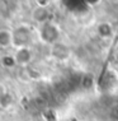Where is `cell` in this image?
<instances>
[{
    "label": "cell",
    "instance_id": "3",
    "mask_svg": "<svg viewBox=\"0 0 118 121\" xmlns=\"http://www.w3.org/2000/svg\"><path fill=\"white\" fill-rule=\"evenodd\" d=\"M52 56L58 59V60H65V59L69 57V55H70V51H69L67 46H65V45L62 43H55L53 46H52Z\"/></svg>",
    "mask_w": 118,
    "mask_h": 121
},
{
    "label": "cell",
    "instance_id": "2",
    "mask_svg": "<svg viewBox=\"0 0 118 121\" xmlns=\"http://www.w3.org/2000/svg\"><path fill=\"white\" fill-rule=\"evenodd\" d=\"M58 29L55 24L52 23H45L41 28V38L47 43H53L58 38Z\"/></svg>",
    "mask_w": 118,
    "mask_h": 121
},
{
    "label": "cell",
    "instance_id": "5",
    "mask_svg": "<svg viewBox=\"0 0 118 121\" xmlns=\"http://www.w3.org/2000/svg\"><path fill=\"white\" fill-rule=\"evenodd\" d=\"M48 15H50V13H48L47 8L46 6H37V8H34L33 13H32V17L36 22H38V23H47V19H48Z\"/></svg>",
    "mask_w": 118,
    "mask_h": 121
},
{
    "label": "cell",
    "instance_id": "11",
    "mask_svg": "<svg viewBox=\"0 0 118 121\" xmlns=\"http://www.w3.org/2000/svg\"><path fill=\"white\" fill-rule=\"evenodd\" d=\"M3 94H5V93H4V89H3V87L0 86V97H1Z\"/></svg>",
    "mask_w": 118,
    "mask_h": 121
},
{
    "label": "cell",
    "instance_id": "4",
    "mask_svg": "<svg viewBox=\"0 0 118 121\" xmlns=\"http://www.w3.org/2000/svg\"><path fill=\"white\" fill-rule=\"evenodd\" d=\"M15 63L19 64V65H25V64H28L29 61H31V59H32V52L31 50H29L28 47H22V48H19L18 52H17V55H15Z\"/></svg>",
    "mask_w": 118,
    "mask_h": 121
},
{
    "label": "cell",
    "instance_id": "7",
    "mask_svg": "<svg viewBox=\"0 0 118 121\" xmlns=\"http://www.w3.org/2000/svg\"><path fill=\"white\" fill-rule=\"evenodd\" d=\"M98 33H99L102 37H109L112 35V27L108 23H102L99 27H98Z\"/></svg>",
    "mask_w": 118,
    "mask_h": 121
},
{
    "label": "cell",
    "instance_id": "1",
    "mask_svg": "<svg viewBox=\"0 0 118 121\" xmlns=\"http://www.w3.org/2000/svg\"><path fill=\"white\" fill-rule=\"evenodd\" d=\"M31 31H29V28L24 27V26H22V27L17 28L14 32L12 33V38H13V43L17 45V46H20L22 47H25L29 43V41H31Z\"/></svg>",
    "mask_w": 118,
    "mask_h": 121
},
{
    "label": "cell",
    "instance_id": "8",
    "mask_svg": "<svg viewBox=\"0 0 118 121\" xmlns=\"http://www.w3.org/2000/svg\"><path fill=\"white\" fill-rule=\"evenodd\" d=\"M12 103V96H9V94H3L1 97H0V106L6 108V107L9 106V104Z\"/></svg>",
    "mask_w": 118,
    "mask_h": 121
},
{
    "label": "cell",
    "instance_id": "9",
    "mask_svg": "<svg viewBox=\"0 0 118 121\" xmlns=\"http://www.w3.org/2000/svg\"><path fill=\"white\" fill-rule=\"evenodd\" d=\"M15 64V59L13 56H4L3 57V65L6 68H10Z\"/></svg>",
    "mask_w": 118,
    "mask_h": 121
},
{
    "label": "cell",
    "instance_id": "10",
    "mask_svg": "<svg viewBox=\"0 0 118 121\" xmlns=\"http://www.w3.org/2000/svg\"><path fill=\"white\" fill-rule=\"evenodd\" d=\"M93 82H94V79H93L91 75H85V77L83 78V86L85 88H89V87H91Z\"/></svg>",
    "mask_w": 118,
    "mask_h": 121
},
{
    "label": "cell",
    "instance_id": "6",
    "mask_svg": "<svg viewBox=\"0 0 118 121\" xmlns=\"http://www.w3.org/2000/svg\"><path fill=\"white\" fill-rule=\"evenodd\" d=\"M12 42H13L12 33H9L8 31H0V46L8 47Z\"/></svg>",
    "mask_w": 118,
    "mask_h": 121
}]
</instances>
